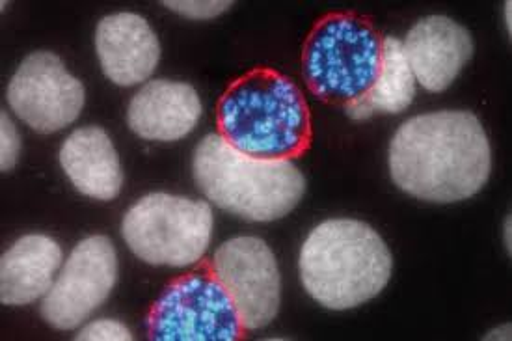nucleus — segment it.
I'll list each match as a JSON object with an SVG mask.
<instances>
[{
    "label": "nucleus",
    "instance_id": "ddd939ff",
    "mask_svg": "<svg viewBox=\"0 0 512 341\" xmlns=\"http://www.w3.org/2000/svg\"><path fill=\"white\" fill-rule=\"evenodd\" d=\"M202 101L187 82L151 81L127 109L131 131L144 140L177 142L189 137L202 118Z\"/></svg>",
    "mask_w": 512,
    "mask_h": 341
},
{
    "label": "nucleus",
    "instance_id": "4be33fe9",
    "mask_svg": "<svg viewBox=\"0 0 512 341\" xmlns=\"http://www.w3.org/2000/svg\"><path fill=\"white\" fill-rule=\"evenodd\" d=\"M511 8L512 4L507 0L505 2V27L509 30V34H511Z\"/></svg>",
    "mask_w": 512,
    "mask_h": 341
},
{
    "label": "nucleus",
    "instance_id": "1a4fd4ad",
    "mask_svg": "<svg viewBox=\"0 0 512 341\" xmlns=\"http://www.w3.org/2000/svg\"><path fill=\"white\" fill-rule=\"evenodd\" d=\"M86 101L82 82L47 51L28 55L8 84V103L21 122L53 135L77 122Z\"/></svg>",
    "mask_w": 512,
    "mask_h": 341
},
{
    "label": "nucleus",
    "instance_id": "f257e3e1",
    "mask_svg": "<svg viewBox=\"0 0 512 341\" xmlns=\"http://www.w3.org/2000/svg\"><path fill=\"white\" fill-rule=\"evenodd\" d=\"M490 172V142L472 112L440 110L414 116L391 138V179L419 200H468L485 187Z\"/></svg>",
    "mask_w": 512,
    "mask_h": 341
},
{
    "label": "nucleus",
    "instance_id": "9d476101",
    "mask_svg": "<svg viewBox=\"0 0 512 341\" xmlns=\"http://www.w3.org/2000/svg\"><path fill=\"white\" fill-rule=\"evenodd\" d=\"M216 280L235 304L246 330H261L276 319L282 278L270 246L257 237H233L215 252Z\"/></svg>",
    "mask_w": 512,
    "mask_h": 341
},
{
    "label": "nucleus",
    "instance_id": "0eeeda50",
    "mask_svg": "<svg viewBox=\"0 0 512 341\" xmlns=\"http://www.w3.org/2000/svg\"><path fill=\"white\" fill-rule=\"evenodd\" d=\"M243 323L224 286L205 274H189L166 287L149 315L155 341H235Z\"/></svg>",
    "mask_w": 512,
    "mask_h": 341
},
{
    "label": "nucleus",
    "instance_id": "dca6fc26",
    "mask_svg": "<svg viewBox=\"0 0 512 341\" xmlns=\"http://www.w3.org/2000/svg\"><path fill=\"white\" fill-rule=\"evenodd\" d=\"M416 97V79L408 66L405 47L397 38L382 41L380 71L373 88L347 105L352 120H367L375 112L401 114Z\"/></svg>",
    "mask_w": 512,
    "mask_h": 341
},
{
    "label": "nucleus",
    "instance_id": "9b49d317",
    "mask_svg": "<svg viewBox=\"0 0 512 341\" xmlns=\"http://www.w3.org/2000/svg\"><path fill=\"white\" fill-rule=\"evenodd\" d=\"M403 47L414 79L432 94L447 90L473 56L472 34L445 15L418 21Z\"/></svg>",
    "mask_w": 512,
    "mask_h": 341
},
{
    "label": "nucleus",
    "instance_id": "39448f33",
    "mask_svg": "<svg viewBox=\"0 0 512 341\" xmlns=\"http://www.w3.org/2000/svg\"><path fill=\"white\" fill-rule=\"evenodd\" d=\"M213 226L207 202L153 192L125 213L122 235L138 260L183 269L202 260L211 245Z\"/></svg>",
    "mask_w": 512,
    "mask_h": 341
},
{
    "label": "nucleus",
    "instance_id": "aec40b11",
    "mask_svg": "<svg viewBox=\"0 0 512 341\" xmlns=\"http://www.w3.org/2000/svg\"><path fill=\"white\" fill-rule=\"evenodd\" d=\"M511 325H503V327L492 330L485 340H511Z\"/></svg>",
    "mask_w": 512,
    "mask_h": 341
},
{
    "label": "nucleus",
    "instance_id": "4468645a",
    "mask_svg": "<svg viewBox=\"0 0 512 341\" xmlns=\"http://www.w3.org/2000/svg\"><path fill=\"white\" fill-rule=\"evenodd\" d=\"M60 164L73 187L88 198L110 202L122 192L120 155L101 127L73 131L60 148Z\"/></svg>",
    "mask_w": 512,
    "mask_h": 341
},
{
    "label": "nucleus",
    "instance_id": "20e7f679",
    "mask_svg": "<svg viewBox=\"0 0 512 341\" xmlns=\"http://www.w3.org/2000/svg\"><path fill=\"white\" fill-rule=\"evenodd\" d=\"M218 127L235 150L257 159H291L310 146L308 103L297 84L270 69L235 82L220 99Z\"/></svg>",
    "mask_w": 512,
    "mask_h": 341
},
{
    "label": "nucleus",
    "instance_id": "f3484780",
    "mask_svg": "<svg viewBox=\"0 0 512 341\" xmlns=\"http://www.w3.org/2000/svg\"><path fill=\"white\" fill-rule=\"evenodd\" d=\"M162 6L192 21H209L226 14L233 6L228 0H162Z\"/></svg>",
    "mask_w": 512,
    "mask_h": 341
},
{
    "label": "nucleus",
    "instance_id": "7ed1b4c3",
    "mask_svg": "<svg viewBox=\"0 0 512 341\" xmlns=\"http://www.w3.org/2000/svg\"><path fill=\"white\" fill-rule=\"evenodd\" d=\"M192 176L209 202L248 222L287 217L306 192L304 174L291 161L250 157L222 135L202 138Z\"/></svg>",
    "mask_w": 512,
    "mask_h": 341
},
{
    "label": "nucleus",
    "instance_id": "2eb2a0df",
    "mask_svg": "<svg viewBox=\"0 0 512 341\" xmlns=\"http://www.w3.org/2000/svg\"><path fill=\"white\" fill-rule=\"evenodd\" d=\"M62 265V248L49 235L17 239L0 260V302L27 306L43 299Z\"/></svg>",
    "mask_w": 512,
    "mask_h": 341
},
{
    "label": "nucleus",
    "instance_id": "f03ea898",
    "mask_svg": "<svg viewBox=\"0 0 512 341\" xmlns=\"http://www.w3.org/2000/svg\"><path fill=\"white\" fill-rule=\"evenodd\" d=\"M300 280L313 301L328 310H351L375 299L393 269L390 248L369 224L326 220L300 250Z\"/></svg>",
    "mask_w": 512,
    "mask_h": 341
},
{
    "label": "nucleus",
    "instance_id": "a211bd4d",
    "mask_svg": "<svg viewBox=\"0 0 512 341\" xmlns=\"http://www.w3.org/2000/svg\"><path fill=\"white\" fill-rule=\"evenodd\" d=\"M75 340L81 341H131L133 332L116 319H97L79 330Z\"/></svg>",
    "mask_w": 512,
    "mask_h": 341
},
{
    "label": "nucleus",
    "instance_id": "412c9836",
    "mask_svg": "<svg viewBox=\"0 0 512 341\" xmlns=\"http://www.w3.org/2000/svg\"><path fill=\"white\" fill-rule=\"evenodd\" d=\"M503 237H505V248L511 254V217L505 220V228H503Z\"/></svg>",
    "mask_w": 512,
    "mask_h": 341
},
{
    "label": "nucleus",
    "instance_id": "f8f14e48",
    "mask_svg": "<svg viewBox=\"0 0 512 341\" xmlns=\"http://www.w3.org/2000/svg\"><path fill=\"white\" fill-rule=\"evenodd\" d=\"M95 51L108 81L131 88L148 81L161 60V43L138 14L103 17L95 30Z\"/></svg>",
    "mask_w": 512,
    "mask_h": 341
},
{
    "label": "nucleus",
    "instance_id": "6ab92c4d",
    "mask_svg": "<svg viewBox=\"0 0 512 341\" xmlns=\"http://www.w3.org/2000/svg\"><path fill=\"white\" fill-rule=\"evenodd\" d=\"M19 153H21V137L15 129L12 118L6 112H2L0 114V170L2 172L14 170Z\"/></svg>",
    "mask_w": 512,
    "mask_h": 341
},
{
    "label": "nucleus",
    "instance_id": "6e6552de",
    "mask_svg": "<svg viewBox=\"0 0 512 341\" xmlns=\"http://www.w3.org/2000/svg\"><path fill=\"white\" fill-rule=\"evenodd\" d=\"M118 282V254L105 235L75 246L53 287L41 301V317L56 330L82 325L107 301Z\"/></svg>",
    "mask_w": 512,
    "mask_h": 341
},
{
    "label": "nucleus",
    "instance_id": "423d86ee",
    "mask_svg": "<svg viewBox=\"0 0 512 341\" xmlns=\"http://www.w3.org/2000/svg\"><path fill=\"white\" fill-rule=\"evenodd\" d=\"M382 41L364 19L332 15L311 32L304 69L311 92L323 99L351 103L377 81Z\"/></svg>",
    "mask_w": 512,
    "mask_h": 341
}]
</instances>
